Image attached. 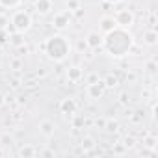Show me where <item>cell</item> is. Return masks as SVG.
I'll use <instances>...</instances> for the list:
<instances>
[{
	"instance_id": "cell-12",
	"label": "cell",
	"mask_w": 158,
	"mask_h": 158,
	"mask_svg": "<svg viewBox=\"0 0 158 158\" xmlns=\"http://www.w3.org/2000/svg\"><path fill=\"white\" fill-rule=\"evenodd\" d=\"M13 143H15V138H13L10 132H4V134H0V147L8 149V147H11Z\"/></svg>"
},
{
	"instance_id": "cell-11",
	"label": "cell",
	"mask_w": 158,
	"mask_h": 158,
	"mask_svg": "<svg viewBox=\"0 0 158 158\" xmlns=\"http://www.w3.org/2000/svg\"><path fill=\"white\" fill-rule=\"evenodd\" d=\"M67 78L71 82H78L82 78V69L80 67H71L69 71H67Z\"/></svg>"
},
{
	"instance_id": "cell-14",
	"label": "cell",
	"mask_w": 158,
	"mask_h": 158,
	"mask_svg": "<svg viewBox=\"0 0 158 158\" xmlns=\"http://www.w3.org/2000/svg\"><path fill=\"white\" fill-rule=\"evenodd\" d=\"M156 39H158V34H156L154 30H147V32H143V43H147V45H154Z\"/></svg>"
},
{
	"instance_id": "cell-20",
	"label": "cell",
	"mask_w": 158,
	"mask_h": 158,
	"mask_svg": "<svg viewBox=\"0 0 158 158\" xmlns=\"http://www.w3.org/2000/svg\"><path fill=\"white\" fill-rule=\"evenodd\" d=\"M154 67H156V63H154V61H149V63H147V69H149V73H154Z\"/></svg>"
},
{
	"instance_id": "cell-21",
	"label": "cell",
	"mask_w": 158,
	"mask_h": 158,
	"mask_svg": "<svg viewBox=\"0 0 158 158\" xmlns=\"http://www.w3.org/2000/svg\"><path fill=\"white\" fill-rule=\"evenodd\" d=\"M121 102H123V104L128 102V95H127V93H121Z\"/></svg>"
},
{
	"instance_id": "cell-7",
	"label": "cell",
	"mask_w": 158,
	"mask_h": 158,
	"mask_svg": "<svg viewBox=\"0 0 158 158\" xmlns=\"http://www.w3.org/2000/svg\"><path fill=\"white\" fill-rule=\"evenodd\" d=\"M86 45L91 47V48H99L102 45V35L99 32H89L88 37H86Z\"/></svg>"
},
{
	"instance_id": "cell-5",
	"label": "cell",
	"mask_w": 158,
	"mask_h": 158,
	"mask_svg": "<svg viewBox=\"0 0 158 158\" xmlns=\"http://www.w3.org/2000/svg\"><path fill=\"white\" fill-rule=\"evenodd\" d=\"M104 91H106L104 80H97V82L88 84V95H89V99H101L104 95Z\"/></svg>"
},
{
	"instance_id": "cell-10",
	"label": "cell",
	"mask_w": 158,
	"mask_h": 158,
	"mask_svg": "<svg viewBox=\"0 0 158 158\" xmlns=\"http://www.w3.org/2000/svg\"><path fill=\"white\" fill-rule=\"evenodd\" d=\"M39 130H41L43 136H52V134H54V123L48 121V119H45V121H41Z\"/></svg>"
},
{
	"instance_id": "cell-1",
	"label": "cell",
	"mask_w": 158,
	"mask_h": 158,
	"mask_svg": "<svg viewBox=\"0 0 158 158\" xmlns=\"http://www.w3.org/2000/svg\"><path fill=\"white\" fill-rule=\"evenodd\" d=\"M132 35L127 28H121V26H115L114 30L106 32V35L102 37V45L106 48V52L114 58H123L128 54V50L132 48Z\"/></svg>"
},
{
	"instance_id": "cell-6",
	"label": "cell",
	"mask_w": 158,
	"mask_h": 158,
	"mask_svg": "<svg viewBox=\"0 0 158 158\" xmlns=\"http://www.w3.org/2000/svg\"><path fill=\"white\" fill-rule=\"evenodd\" d=\"M69 21H71V13H69V11H61V13H58V15L54 17V26L60 28V30H63V28L69 24Z\"/></svg>"
},
{
	"instance_id": "cell-23",
	"label": "cell",
	"mask_w": 158,
	"mask_h": 158,
	"mask_svg": "<svg viewBox=\"0 0 158 158\" xmlns=\"http://www.w3.org/2000/svg\"><path fill=\"white\" fill-rule=\"evenodd\" d=\"M125 145H127V147H132V145H134V139H132V138H127V143H125Z\"/></svg>"
},
{
	"instance_id": "cell-19",
	"label": "cell",
	"mask_w": 158,
	"mask_h": 158,
	"mask_svg": "<svg viewBox=\"0 0 158 158\" xmlns=\"http://www.w3.org/2000/svg\"><path fill=\"white\" fill-rule=\"evenodd\" d=\"M104 128H106V130H110V132L117 130V121H112V119H110V121H108V123L104 125Z\"/></svg>"
},
{
	"instance_id": "cell-13",
	"label": "cell",
	"mask_w": 158,
	"mask_h": 158,
	"mask_svg": "<svg viewBox=\"0 0 158 158\" xmlns=\"http://www.w3.org/2000/svg\"><path fill=\"white\" fill-rule=\"evenodd\" d=\"M101 28H102L104 32H110V30L115 28V21H114L112 17H102V19H101Z\"/></svg>"
},
{
	"instance_id": "cell-22",
	"label": "cell",
	"mask_w": 158,
	"mask_h": 158,
	"mask_svg": "<svg viewBox=\"0 0 158 158\" xmlns=\"http://www.w3.org/2000/svg\"><path fill=\"white\" fill-rule=\"evenodd\" d=\"M76 6H78L76 0H71V2H69V8H71V10H76Z\"/></svg>"
},
{
	"instance_id": "cell-16",
	"label": "cell",
	"mask_w": 158,
	"mask_h": 158,
	"mask_svg": "<svg viewBox=\"0 0 158 158\" xmlns=\"http://www.w3.org/2000/svg\"><path fill=\"white\" fill-rule=\"evenodd\" d=\"M21 4V0H0V6L2 8H15Z\"/></svg>"
},
{
	"instance_id": "cell-3",
	"label": "cell",
	"mask_w": 158,
	"mask_h": 158,
	"mask_svg": "<svg viewBox=\"0 0 158 158\" xmlns=\"http://www.w3.org/2000/svg\"><path fill=\"white\" fill-rule=\"evenodd\" d=\"M11 24H13V28H15L19 34H24V32H28L30 26H32V17H30V13H26V11H15L13 17H11Z\"/></svg>"
},
{
	"instance_id": "cell-4",
	"label": "cell",
	"mask_w": 158,
	"mask_h": 158,
	"mask_svg": "<svg viewBox=\"0 0 158 158\" xmlns=\"http://www.w3.org/2000/svg\"><path fill=\"white\" fill-rule=\"evenodd\" d=\"M114 21H115V26L130 28V26L134 24V15H132V11H128V10H119V11L115 13Z\"/></svg>"
},
{
	"instance_id": "cell-8",
	"label": "cell",
	"mask_w": 158,
	"mask_h": 158,
	"mask_svg": "<svg viewBox=\"0 0 158 158\" xmlns=\"http://www.w3.org/2000/svg\"><path fill=\"white\" fill-rule=\"evenodd\" d=\"M60 108H61L63 114H69V115L76 114V102H74V99H63L61 104H60Z\"/></svg>"
},
{
	"instance_id": "cell-25",
	"label": "cell",
	"mask_w": 158,
	"mask_h": 158,
	"mask_svg": "<svg viewBox=\"0 0 158 158\" xmlns=\"http://www.w3.org/2000/svg\"><path fill=\"white\" fill-rule=\"evenodd\" d=\"M2 102H4V101H2V95H0V104H2Z\"/></svg>"
},
{
	"instance_id": "cell-17",
	"label": "cell",
	"mask_w": 158,
	"mask_h": 158,
	"mask_svg": "<svg viewBox=\"0 0 158 158\" xmlns=\"http://www.w3.org/2000/svg\"><path fill=\"white\" fill-rule=\"evenodd\" d=\"M93 147H95V143H93L91 138H84V139H82V149H84V151H91Z\"/></svg>"
},
{
	"instance_id": "cell-24",
	"label": "cell",
	"mask_w": 158,
	"mask_h": 158,
	"mask_svg": "<svg viewBox=\"0 0 158 158\" xmlns=\"http://www.w3.org/2000/svg\"><path fill=\"white\" fill-rule=\"evenodd\" d=\"M106 2H110V4H117V2H121V0H106Z\"/></svg>"
},
{
	"instance_id": "cell-2",
	"label": "cell",
	"mask_w": 158,
	"mask_h": 158,
	"mask_svg": "<svg viewBox=\"0 0 158 158\" xmlns=\"http://www.w3.org/2000/svg\"><path fill=\"white\" fill-rule=\"evenodd\" d=\"M45 52L48 54L50 60L63 61L69 56V52H71V45H69L67 37H63V35H52L45 43Z\"/></svg>"
},
{
	"instance_id": "cell-15",
	"label": "cell",
	"mask_w": 158,
	"mask_h": 158,
	"mask_svg": "<svg viewBox=\"0 0 158 158\" xmlns=\"http://www.w3.org/2000/svg\"><path fill=\"white\" fill-rule=\"evenodd\" d=\"M19 154L24 156V158H28V156H34V154H35V149H34L32 145H24V147H21Z\"/></svg>"
},
{
	"instance_id": "cell-18",
	"label": "cell",
	"mask_w": 158,
	"mask_h": 158,
	"mask_svg": "<svg viewBox=\"0 0 158 158\" xmlns=\"http://www.w3.org/2000/svg\"><path fill=\"white\" fill-rule=\"evenodd\" d=\"M104 84H106V88H114V86H117V78L115 76H108L104 80Z\"/></svg>"
},
{
	"instance_id": "cell-9",
	"label": "cell",
	"mask_w": 158,
	"mask_h": 158,
	"mask_svg": "<svg viewBox=\"0 0 158 158\" xmlns=\"http://www.w3.org/2000/svg\"><path fill=\"white\" fill-rule=\"evenodd\" d=\"M35 10L39 13H48L52 10V0H35Z\"/></svg>"
}]
</instances>
